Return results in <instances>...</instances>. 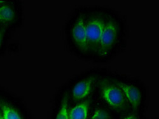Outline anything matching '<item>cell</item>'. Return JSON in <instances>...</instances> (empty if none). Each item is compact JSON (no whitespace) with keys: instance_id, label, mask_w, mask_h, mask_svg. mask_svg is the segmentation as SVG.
Here are the masks:
<instances>
[{"instance_id":"1","label":"cell","mask_w":159,"mask_h":119,"mask_svg":"<svg viewBox=\"0 0 159 119\" xmlns=\"http://www.w3.org/2000/svg\"><path fill=\"white\" fill-rule=\"evenodd\" d=\"M128 37L129 29L125 16L112 8L92 62L107 64L113 61L126 49Z\"/></svg>"},{"instance_id":"2","label":"cell","mask_w":159,"mask_h":119,"mask_svg":"<svg viewBox=\"0 0 159 119\" xmlns=\"http://www.w3.org/2000/svg\"><path fill=\"white\" fill-rule=\"evenodd\" d=\"M112 8L106 5H85L87 37L85 62H92L96 55L101 38Z\"/></svg>"},{"instance_id":"3","label":"cell","mask_w":159,"mask_h":119,"mask_svg":"<svg viewBox=\"0 0 159 119\" xmlns=\"http://www.w3.org/2000/svg\"><path fill=\"white\" fill-rule=\"evenodd\" d=\"M64 42L68 51L79 60L85 61L87 37L85 5L74 8L64 26Z\"/></svg>"},{"instance_id":"4","label":"cell","mask_w":159,"mask_h":119,"mask_svg":"<svg viewBox=\"0 0 159 119\" xmlns=\"http://www.w3.org/2000/svg\"><path fill=\"white\" fill-rule=\"evenodd\" d=\"M94 96L101 101L116 116L130 110L127 100L115 78V71L102 67Z\"/></svg>"},{"instance_id":"5","label":"cell","mask_w":159,"mask_h":119,"mask_svg":"<svg viewBox=\"0 0 159 119\" xmlns=\"http://www.w3.org/2000/svg\"><path fill=\"white\" fill-rule=\"evenodd\" d=\"M115 78L130 110L148 113L150 95L147 85L141 79L115 71Z\"/></svg>"},{"instance_id":"6","label":"cell","mask_w":159,"mask_h":119,"mask_svg":"<svg viewBox=\"0 0 159 119\" xmlns=\"http://www.w3.org/2000/svg\"><path fill=\"white\" fill-rule=\"evenodd\" d=\"M102 67L89 68L72 77L64 83L71 104L85 101L93 96Z\"/></svg>"},{"instance_id":"7","label":"cell","mask_w":159,"mask_h":119,"mask_svg":"<svg viewBox=\"0 0 159 119\" xmlns=\"http://www.w3.org/2000/svg\"><path fill=\"white\" fill-rule=\"evenodd\" d=\"M0 115L3 119H34L25 100L1 85Z\"/></svg>"},{"instance_id":"8","label":"cell","mask_w":159,"mask_h":119,"mask_svg":"<svg viewBox=\"0 0 159 119\" xmlns=\"http://www.w3.org/2000/svg\"><path fill=\"white\" fill-rule=\"evenodd\" d=\"M24 23V8L21 0H0V25L13 32Z\"/></svg>"},{"instance_id":"9","label":"cell","mask_w":159,"mask_h":119,"mask_svg":"<svg viewBox=\"0 0 159 119\" xmlns=\"http://www.w3.org/2000/svg\"><path fill=\"white\" fill-rule=\"evenodd\" d=\"M70 106L68 92L63 84L53 96L47 119H69Z\"/></svg>"},{"instance_id":"10","label":"cell","mask_w":159,"mask_h":119,"mask_svg":"<svg viewBox=\"0 0 159 119\" xmlns=\"http://www.w3.org/2000/svg\"><path fill=\"white\" fill-rule=\"evenodd\" d=\"M117 117L118 116L94 95L87 119H116Z\"/></svg>"},{"instance_id":"11","label":"cell","mask_w":159,"mask_h":119,"mask_svg":"<svg viewBox=\"0 0 159 119\" xmlns=\"http://www.w3.org/2000/svg\"><path fill=\"white\" fill-rule=\"evenodd\" d=\"M93 96L84 101L71 104L69 119H87Z\"/></svg>"},{"instance_id":"12","label":"cell","mask_w":159,"mask_h":119,"mask_svg":"<svg viewBox=\"0 0 159 119\" xmlns=\"http://www.w3.org/2000/svg\"><path fill=\"white\" fill-rule=\"evenodd\" d=\"M11 37V32L5 29L0 31V57L5 55Z\"/></svg>"},{"instance_id":"13","label":"cell","mask_w":159,"mask_h":119,"mask_svg":"<svg viewBox=\"0 0 159 119\" xmlns=\"http://www.w3.org/2000/svg\"><path fill=\"white\" fill-rule=\"evenodd\" d=\"M118 119H148L147 113L130 110L128 112L118 116Z\"/></svg>"},{"instance_id":"14","label":"cell","mask_w":159,"mask_h":119,"mask_svg":"<svg viewBox=\"0 0 159 119\" xmlns=\"http://www.w3.org/2000/svg\"><path fill=\"white\" fill-rule=\"evenodd\" d=\"M2 29H3V28H2V26H1V25H0V31H1V30H2Z\"/></svg>"},{"instance_id":"15","label":"cell","mask_w":159,"mask_h":119,"mask_svg":"<svg viewBox=\"0 0 159 119\" xmlns=\"http://www.w3.org/2000/svg\"><path fill=\"white\" fill-rule=\"evenodd\" d=\"M0 119H3V118H2V117L1 116V115H0Z\"/></svg>"},{"instance_id":"16","label":"cell","mask_w":159,"mask_h":119,"mask_svg":"<svg viewBox=\"0 0 159 119\" xmlns=\"http://www.w3.org/2000/svg\"><path fill=\"white\" fill-rule=\"evenodd\" d=\"M116 119H118V117H117V118H116Z\"/></svg>"}]
</instances>
